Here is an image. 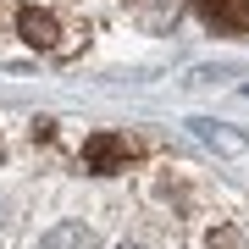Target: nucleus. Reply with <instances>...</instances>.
Listing matches in <instances>:
<instances>
[{
    "mask_svg": "<svg viewBox=\"0 0 249 249\" xmlns=\"http://www.w3.org/2000/svg\"><path fill=\"white\" fill-rule=\"evenodd\" d=\"M194 11L216 34H249V0H194Z\"/></svg>",
    "mask_w": 249,
    "mask_h": 249,
    "instance_id": "obj_1",
    "label": "nucleus"
},
{
    "mask_svg": "<svg viewBox=\"0 0 249 249\" xmlns=\"http://www.w3.org/2000/svg\"><path fill=\"white\" fill-rule=\"evenodd\" d=\"M17 34H22L34 50H55V45H61V22H55L45 6H22V11H17Z\"/></svg>",
    "mask_w": 249,
    "mask_h": 249,
    "instance_id": "obj_2",
    "label": "nucleus"
},
{
    "mask_svg": "<svg viewBox=\"0 0 249 249\" xmlns=\"http://www.w3.org/2000/svg\"><path fill=\"white\" fill-rule=\"evenodd\" d=\"M122 160H127V139H116V133H89L83 139V166L89 172L106 178V172H116Z\"/></svg>",
    "mask_w": 249,
    "mask_h": 249,
    "instance_id": "obj_3",
    "label": "nucleus"
},
{
    "mask_svg": "<svg viewBox=\"0 0 249 249\" xmlns=\"http://www.w3.org/2000/svg\"><path fill=\"white\" fill-rule=\"evenodd\" d=\"M39 249H94V232L83 227V222H61V227L45 232V244H39Z\"/></svg>",
    "mask_w": 249,
    "mask_h": 249,
    "instance_id": "obj_4",
    "label": "nucleus"
},
{
    "mask_svg": "<svg viewBox=\"0 0 249 249\" xmlns=\"http://www.w3.org/2000/svg\"><path fill=\"white\" fill-rule=\"evenodd\" d=\"M188 127H194V139H211V144H222V150H244V139H238V133H227L222 122H211V116H194Z\"/></svg>",
    "mask_w": 249,
    "mask_h": 249,
    "instance_id": "obj_5",
    "label": "nucleus"
},
{
    "mask_svg": "<svg viewBox=\"0 0 249 249\" xmlns=\"http://www.w3.org/2000/svg\"><path fill=\"white\" fill-rule=\"evenodd\" d=\"M122 249H144V244H122Z\"/></svg>",
    "mask_w": 249,
    "mask_h": 249,
    "instance_id": "obj_6",
    "label": "nucleus"
}]
</instances>
